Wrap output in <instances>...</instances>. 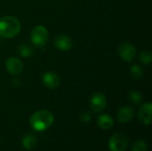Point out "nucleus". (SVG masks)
<instances>
[{
	"label": "nucleus",
	"instance_id": "obj_16",
	"mask_svg": "<svg viewBox=\"0 0 152 151\" xmlns=\"http://www.w3.org/2000/svg\"><path fill=\"white\" fill-rule=\"evenodd\" d=\"M148 150V144L142 141V140H139L136 141L133 146H132V151H147Z\"/></svg>",
	"mask_w": 152,
	"mask_h": 151
},
{
	"label": "nucleus",
	"instance_id": "obj_1",
	"mask_svg": "<svg viewBox=\"0 0 152 151\" xmlns=\"http://www.w3.org/2000/svg\"><path fill=\"white\" fill-rule=\"evenodd\" d=\"M54 122V117L49 110L41 109L35 112L29 119L30 126L37 132L48 129Z\"/></svg>",
	"mask_w": 152,
	"mask_h": 151
},
{
	"label": "nucleus",
	"instance_id": "obj_19",
	"mask_svg": "<svg viewBox=\"0 0 152 151\" xmlns=\"http://www.w3.org/2000/svg\"><path fill=\"white\" fill-rule=\"evenodd\" d=\"M92 119V116L89 112H83L80 116V120L83 123H89Z\"/></svg>",
	"mask_w": 152,
	"mask_h": 151
},
{
	"label": "nucleus",
	"instance_id": "obj_14",
	"mask_svg": "<svg viewBox=\"0 0 152 151\" xmlns=\"http://www.w3.org/2000/svg\"><path fill=\"white\" fill-rule=\"evenodd\" d=\"M18 52L20 56L28 58L33 54V49L27 44H21L18 46Z\"/></svg>",
	"mask_w": 152,
	"mask_h": 151
},
{
	"label": "nucleus",
	"instance_id": "obj_4",
	"mask_svg": "<svg viewBox=\"0 0 152 151\" xmlns=\"http://www.w3.org/2000/svg\"><path fill=\"white\" fill-rule=\"evenodd\" d=\"M127 147L128 139L123 133H115L109 141V149L111 151H125Z\"/></svg>",
	"mask_w": 152,
	"mask_h": 151
},
{
	"label": "nucleus",
	"instance_id": "obj_17",
	"mask_svg": "<svg viewBox=\"0 0 152 151\" xmlns=\"http://www.w3.org/2000/svg\"><path fill=\"white\" fill-rule=\"evenodd\" d=\"M130 72H131V75L136 78V79H139L142 77V76L143 75V69L141 66L137 65V64H134L132 66L131 69H130Z\"/></svg>",
	"mask_w": 152,
	"mask_h": 151
},
{
	"label": "nucleus",
	"instance_id": "obj_3",
	"mask_svg": "<svg viewBox=\"0 0 152 151\" xmlns=\"http://www.w3.org/2000/svg\"><path fill=\"white\" fill-rule=\"evenodd\" d=\"M48 38H49L48 31H47L46 28H45L44 26L38 25V26L35 27L31 31L30 39H31V42L36 46L43 47L44 45L46 44Z\"/></svg>",
	"mask_w": 152,
	"mask_h": 151
},
{
	"label": "nucleus",
	"instance_id": "obj_5",
	"mask_svg": "<svg viewBox=\"0 0 152 151\" xmlns=\"http://www.w3.org/2000/svg\"><path fill=\"white\" fill-rule=\"evenodd\" d=\"M118 53L122 60L126 61H132L136 55V49L131 43L125 42L119 45Z\"/></svg>",
	"mask_w": 152,
	"mask_h": 151
},
{
	"label": "nucleus",
	"instance_id": "obj_11",
	"mask_svg": "<svg viewBox=\"0 0 152 151\" xmlns=\"http://www.w3.org/2000/svg\"><path fill=\"white\" fill-rule=\"evenodd\" d=\"M134 116V111L130 107H122L117 113V118L120 123L130 122Z\"/></svg>",
	"mask_w": 152,
	"mask_h": 151
},
{
	"label": "nucleus",
	"instance_id": "obj_15",
	"mask_svg": "<svg viewBox=\"0 0 152 151\" xmlns=\"http://www.w3.org/2000/svg\"><path fill=\"white\" fill-rule=\"evenodd\" d=\"M128 99L132 103L138 105L142 101V94L138 91H133L129 93Z\"/></svg>",
	"mask_w": 152,
	"mask_h": 151
},
{
	"label": "nucleus",
	"instance_id": "obj_9",
	"mask_svg": "<svg viewBox=\"0 0 152 151\" xmlns=\"http://www.w3.org/2000/svg\"><path fill=\"white\" fill-rule=\"evenodd\" d=\"M7 71L12 75H19L23 69V64L20 60L15 57H10L7 59L5 63Z\"/></svg>",
	"mask_w": 152,
	"mask_h": 151
},
{
	"label": "nucleus",
	"instance_id": "obj_10",
	"mask_svg": "<svg viewBox=\"0 0 152 151\" xmlns=\"http://www.w3.org/2000/svg\"><path fill=\"white\" fill-rule=\"evenodd\" d=\"M54 45L61 51H69L72 48L73 42L66 35H59L54 39Z\"/></svg>",
	"mask_w": 152,
	"mask_h": 151
},
{
	"label": "nucleus",
	"instance_id": "obj_8",
	"mask_svg": "<svg viewBox=\"0 0 152 151\" xmlns=\"http://www.w3.org/2000/svg\"><path fill=\"white\" fill-rule=\"evenodd\" d=\"M42 81L44 85L50 89H55L61 84L60 77L52 71H46L45 73H44L42 77Z\"/></svg>",
	"mask_w": 152,
	"mask_h": 151
},
{
	"label": "nucleus",
	"instance_id": "obj_13",
	"mask_svg": "<svg viewBox=\"0 0 152 151\" xmlns=\"http://www.w3.org/2000/svg\"><path fill=\"white\" fill-rule=\"evenodd\" d=\"M21 145L25 150H33L37 145V138L33 133H27L21 140Z\"/></svg>",
	"mask_w": 152,
	"mask_h": 151
},
{
	"label": "nucleus",
	"instance_id": "obj_18",
	"mask_svg": "<svg viewBox=\"0 0 152 151\" xmlns=\"http://www.w3.org/2000/svg\"><path fill=\"white\" fill-rule=\"evenodd\" d=\"M139 59L140 61L143 63V64H146V65H149L151 62L152 60V55L151 53L148 50L146 51H143L140 53L139 55Z\"/></svg>",
	"mask_w": 152,
	"mask_h": 151
},
{
	"label": "nucleus",
	"instance_id": "obj_12",
	"mask_svg": "<svg viewBox=\"0 0 152 151\" xmlns=\"http://www.w3.org/2000/svg\"><path fill=\"white\" fill-rule=\"evenodd\" d=\"M113 124H114V121H113L112 117L107 114L101 115L97 119V125H99L100 128H102L103 130L110 129L112 127Z\"/></svg>",
	"mask_w": 152,
	"mask_h": 151
},
{
	"label": "nucleus",
	"instance_id": "obj_7",
	"mask_svg": "<svg viewBox=\"0 0 152 151\" xmlns=\"http://www.w3.org/2000/svg\"><path fill=\"white\" fill-rule=\"evenodd\" d=\"M151 111L152 104L151 102H148V103L144 104L143 106H142V108L140 109V110L138 112L139 121L141 123H142L143 125H151L152 121Z\"/></svg>",
	"mask_w": 152,
	"mask_h": 151
},
{
	"label": "nucleus",
	"instance_id": "obj_6",
	"mask_svg": "<svg viewBox=\"0 0 152 151\" xmlns=\"http://www.w3.org/2000/svg\"><path fill=\"white\" fill-rule=\"evenodd\" d=\"M107 104V100L106 97L103 93H95L90 101V107L92 110L95 112H101L106 107Z\"/></svg>",
	"mask_w": 152,
	"mask_h": 151
},
{
	"label": "nucleus",
	"instance_id": "obj_2",
	"mask_svg": "<svg viewBox=\"0 0 152 151\" xmlns=\"http://www.w3.org/2000/svg\"><path fill=\"white\" fill-rule=\"evenodd\" d=\"M20 23L13 16H4L0 18V36L4 38H12L19 34Z\"/></svg>",
	"mask_w": 152,
	"mask_h": 151
}]
</instances>
